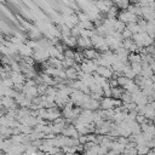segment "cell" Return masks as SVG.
<instances>
[{"label":"cell","mask_w":155,"mask_h":155,"mask_svg":"<svg viewBox=\"0 0 155 155\" xmlns=\"http://www.w3.org/2000/svg\"><path fill=\"white\" fill-rule=\"evenodd\" d=\"M130 64H131V69L136 74V76L140 75V73H142V63H130Z\"/></svg>","instance_id":"obj_14"},{"label":"cell","mask_w":155,"mask_h":155,"mask_svg":"<svg viewBox=\"0 0 155 155\" xmlns=\"http://www.w3.org/2000/svg\"><path fill=\"white\" fill-rule=\"evenodd\" d=\"M136 148H137L138 155H145V154H148L150 151V148L147 145V143L145 144H137Z\"/></svg>","instance_id":"obj_12"},{"label":"cell","mask_w":155,"mask_h":155,"mask_svg":"<svg viewBox=\"0 0 155 155\" xmlns=\"http://www.w3.org/2000/svg\"><path fill=\"white\" fill-rule=\"evenodd\" d=\"M140 17H138L137 15L132 13L131 11H128L127 8L125 10H120L119 15H117V19H120L121 22H124L125 24H128V23H134V22H138Z\"/></svg>","instance_id":"obj_2"},{"label":"cell","mask_w":155,"mask_h":155,"mask_svg":"<svg viewBox=\"0 0 155 155\" xmlns=\"http://www.w3.org/2000/svg\"><path fill=\"white\" fill-rule=\"evenodd\" d=\"M153 151H154V154H155V147H154V148H153Z\"/></svg>","instance_id":"obj_19"},{"label":"cell","mask_w":155,"mask_h":155,"mask_svg":"<svg viewBox=\"0 0 155 155\" xmlns=\"http://www.w3.org/2000/svg\"><path fill=\"white\" fill-rule=\"evenodd\" d=\"M71 155H81V154H80V153H78V151H76V153H74V154H71Z\"/></svg>","instance_id":"obj_18"},{"label":"cell","mask_w":155,"mask_h":155,"mask_svg":"<svg viewBox=\"0 0 155 155\" xmlns=\"http://www.w3.org/2000/svg\"><path fill=\"white\" fill-rule=\"evenodd\" d=\"M63 40V44L67 46V47H76L78 45V38L76 36H73V35H69L67 38H62Z\"/></svg>","instance_id":"obj_9"},{"label":"cell","mask_w":155,"mask_h":155,"mask_svg":"<svg viewBox=\"0 0 155 155\" xmlns=\"http://www.w3.org/2000/svg\"><path fill=\"white\" fill-rule=\"evenodd\" d=\"M96 73L98 75L103 76V78H107V79H111L115 75V73H114V70H113L111 67H103V65H98Z\"/></svg>","instance_id":"obj_4"},{"label":"cell","mask_w":155,"mask_h":155,"mask_svg":"<svg viewBox=\"0 0 155 155\" xmlns=\"http://www.w3.org/2000/svg\"><path fill=\"white\" fill-rule=\"evenodd\" d=\"M1 101H2V107L5 109H17V102L13 97H8V96H4L1 97Z\"/></svg>","instance_id":"obj_6"},{"label":"cell","mask_w":155,"mask_h":155,"mask_svg":"<svg viewBox=\"0 0 155 155\" xmlns=\"http://www.w3.org/2000/svg\"><path fill=\"white\" fill-rule=\"evenodd\" d=\"M116 80H117V85L121 86V87H124V86L130 81V79H128L127 76H125L124 74H122V75H117V76H116Z\"/></svg>","instance_id":"obj_15"},{"label":"cell","mask_w":155,"mask_h":155,"mask_svg":"<svg viewBox=\"0 0 155 155\" xmlns=\"http://www.w3.org/2000/svg\"><path fill=\"white\" fill-rule=\"evenodd\" d=\"M132 102L136 103L137 105H145L149 103V99L142 90H138L132 93Z\"/></svg>","instance_id":"obj_3"},{"label":"cell","mask_w":155,"mask_h":155,"mask_svg":"<svg viewBox=\"0 0 155 155\" xmlns=\"http://www.w3.org/2000/svg\"><path fill=\"white\" fill-rule=\"evenodd\" d=\"M63 54H64V58H74V59H75V51L71 50L70 47H67V48L64 50Z\"/></svg>","instance_id":"obj_16"},{"label":"cell","mask_w":155,"mask_h":155,"mask_svg":"<svg viewBox=\"0 0 155 155\" xmlns=\"http://www.w3.org/2000/svg\"><path fill=\"white\" fill-rule=\"evenodd\" d=\"M132 39L137 44V46L139 48H144V47H148V46H150V45L154 44V39L147 31H140V33L133 34Z\"/></svg>","instance_id":"obj_1"},{"label":"cell","mask_w":155,"mask_h":155,"mask_svg":"<svg viewBox=\"0 0 155 155\" xmlns=\"http://www.w3.org/2000/svg\"><path fill=\"white\" fill-rule=\"evenodd\" d=\"M121 34H122V38H124V39H131V38L133 36L132 31H131L130 29H127V28H125V29L121 31Z\"/></svg>","instance_id":"obj_17"},{"label":"cell","mask_w":155,"mask_h":155,"mask_svg":"<svg viewBox=\"0 0 155 155\" xmlns=\"http://www.w3.org/2000/svg\"><path fill=\"white\" fill-rule=\"evenodd\" d=\"M130 63H142V54L139 52H131L128 54Z\"/></svg>","instance_id":"obj_10"},{"label":"cell","mask_w":155,"mask_h":155,"mask_svg":"<svg viewBox=\"0 0 155 155\" xmlns=\"http://www.w3.org/2000/svg\"><path fill=\"white\" fill-rule=\"evenodd\" d=\"M154 1H155V0H154Z\"/></svg>","instance_id":"obj_21"},{"label":"cell","mask_w":155,"mask_h":155,"mask_svg":"<svg viewBox=\"0 0 155 155\" xmlns=\"http://www.w3.org/2000/svg\"><path fill=\"white\" fill-rule=\"evenodd\" d=\"M61 134L67 136V137H71V138H79V136H80L79 132H78V130H76V127L74 125H67L63 128V131H62Z\"/></svg>","instance_id":"obj_7"},{"label":"cell","mask_w":155,"mask_h":155,"mask_svg":"<svg viewBox=\"0 0 155 155\" xmlns=\"http://www.w3.org/2000/svg\"><path fill=\"white\" fill-rule=\"evenodd\" d=\"M154 125H155V120H154Z\"/></svg>","instance_id":"obj_20"},{"label":"cell","mask_w":155,"mask_h":155,"mask_svg":"<svg viewBox=\"0 0 155 155\" xmlns=\"http://www.w3.org/2000/svg\"><path fill=\"white\" fill-rule=\"evenodd\" d=\"M125 92V90L121 87V86H116V87H111V97L113 98H116V99H120L122 93Z\"/></svg>","instance_id":"obj_11"},{"label":"cell","mask_w":155,"mask_h":155,"mask_svg":"<svg viewBox=\"0 0 155 155\" xmlns=\"http://www.w3.org/2000/svg\"><path fill=\"white\" fill-rule=\"evenodd\" d=\"M78 48L80 50H86V48H90V47H93L92 42H91V39L90 38H84V36H79L78 38V45H76Z\"/></svg>","instance_id":"obj_8"},{"label":"cell","mask_w":155,"mask_h":155,"mask_svg":"<svg viewBox=\"0 0 155 155\" xmlns=\"http://www.w3.org/2000/svg\"><path fill=\"white\" fill-rule=\"evenodd\" d=\"M82 54H84V57L86 58V59H91V61H96L98 57H99V54H101V52L98 51V50H96L94 47H90V48H86V50H82Z\"/></svg>","instance_id":"obj_5"},{"label":"cell","mask_w":155,"mask_h":155,"mask_svg":"<svg viewBox=\"0 0 155 155\" xmlns=\"http://www.w3.org/2000/svg\"><path fill=\"white\" fill-rule=\"evenodd\" d=\"M126 28H127V29H130V30L132 31V34H137V33H140V31H142V29H140V27H139L138 22L128 23V24H126Z\"/></svg>","instance_id":"obj_13"}]
</instances>
